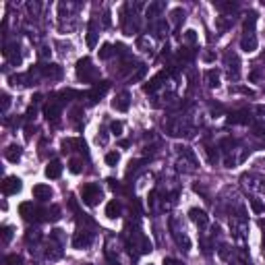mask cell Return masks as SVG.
I'll list each match as a JSON object with an SVG mask.
<instances>
[{"label":"cell","instance_id":"obj_19","mask_svg":"<svg viewBox=\"0 0 265 265\" xmlns=\"http://www.w3.org/2000/svg\"><path fill=\"white\" fill-rule=\"evenodd\" d=\"M129 106H131V93L126 91V89L120 91V93L112 100V108H114L116 112H126V110H129Z\"/></svg>","mask_w":265,"mask_h":265},{"label":"cell","instance_id":"obj_43","mask_svg":"<svg viewBox=\"0 0 265 265\" xmlns=\"http://www.w3.org/2000/svg\"><path fill=\"white\" fill-rule=\"evenodd\" d=\"M137 46H139V50H143V52H149V50H151V42L147 40V37H139Z\"/></svg>","mask_w":265,"mask_h":265},{"label":"cell","instance_id":"obj_54","mask_svg":"<svg viewBox=\"0 0 265 265\" xmlns=\"http://www.w3.org/2000/svg\"><path fill=\"white\" fill-rule=\"evenodd\" d=\"M263 255H265V238H263Z\"/></svg>","mask_w":265,"mask_h":265},{"label":"cell","instance_id":"obj_39","mask_svg":"<svg viewBox=\"0 0 265 265\" xmlns=\"http://www.w3.org/2000/svg\"><path fill=\"white\" fill-rule=\"evenodd\" d=\"M25 6H27V13L31 15V17H37V15H40V11H42V4L40 2H27Z\"/></svg>","mask_w":265,"mask_h":265},{"label":"cell","instance_id":"obj_6","mask_svg":"<svg viewBox=\"0 0 265 265\" xmlns=\"http://www.w3.org/2000/svg\"><path fill=\"white\" fill-rule=\"evenodd\" d=\"M168 228H170V234H172V238L176 242V247H178L180 251H184V253H189L191 251V238H189V234H186L182 222L178 218H170Z\"/></svg>","mask_w":265,"mask_h":265},{"label":"cell","instance_id":"obj_1","mask_svg":"<svg viewBox=\"0 0 265 265\" xmlns=\"http://www.w3.org/2000/svg\"><path fill=\"white\" fill-rule=\"evenodd\" d=\"M220 149L224 153V166L226 168H234V166H238L244 158H247V149L240 147V143L236 139H230V137H226V139L220 143Z\"/></svg>","mask_w":265,"mask_h":265},{"label":"cell","instance_id":"obj_28","mask_svg":"<svg viewBox=\"0 0 265 265\" xmlns=\"http://www.w3.org/2000/svg\"><path fill=\"white\" fill-rule=\"evenodd\" d=\"M106 215H108L110 220L120 218V215H122V205H120V201L112 199L110 203H108V205H106Z\"/></svg>","mask_w":265,"mask_h":265},{"label":"cell","instance_id":"obj_23","mask_svg":"<svg viewBox=\"0 0 265 265\" xmlns=\"http://www.w3.org/2000/svg\"><path fill=\"white\" fill-rule=\"evenodd\" d=\"M228 122H230V124H251V122H253V116H251L249 110H238V112L230 114Z\"/></svg>","mask_w":265,"mask_h":265},{"label":"cell","instance_id":"obj_13","mask_svg":"<svg viewBox=\"0 0 265 265\" xmlns=\"http://www.w3.org/2000/svg\"><path fill=\"white\" fill-rule=\"evenodd\" d=\"M242 182L249 186V189L253 191H257V193H265V174H244L242 176Z\"/></svg>","mask_w":265,"mask_h":265},{"label":"cell","instance_id":"obj_36","mask_svg":"<svg viewBox=\"0 0 265 265\" xmlns=\"http://www.w3.org/2000/svg\"><path fill=\"white\" fill-rule=\"evenodd\" d=\"M60 218V207L58 205H52L50 209H48V215H46V222H56Z\"/></svg>","mask_w":265,"mask_h":265},{"label":"cell","instance_id":"obj_47","mask_svg":"<svg viewBox=\"0 0 265 265\" xmlns=\"http://www.w3.org/2000/svg\"><path fill=\"white\" fill-rule=\"evenodd\" d=\"M50 238H54V240H58V242L64 244V234H62V230H58V228L50 232Z\"/></svg>","mask_w":265,"mask_h":265},{"label":"cell","instance_id":"obj_37","mask_svg":"<svg viewBox=\"0 0 265 265\" xmlns=\"http://www.w3.org/2000/svg\"><path fill=\"white\" fill-rule=\"evenodd\" d=\"M4 265H23V257H21V255H17V253L6 255V257H4Z\"/></svg>","mask_w":265,"mask_h":265},{"label":"cell","instance_id":"obj_41","mask_svg":"<svg viewBox=\"0 0 265 265\" xmlns=\"http://www.w3.org/2000/svg\"><path fill=\"white\" fill-rule=\"evenodd\" d=\"M184 42L195 46L197 44V31H193V29H189V31H184Z\"/></svg>","mask_w":265,"mask_h":265},{"label":"cell","instance_id":"obj_16","mask_svg":"<svg viewBox=\"0 0 265 265\" xmlns=\"http://www.w3.org/2000/svg\"><path fill=\"white\" fill-rule=\"evenodd\" d=\"M189 218H191V222L195 224V226H199L201 230H205L209 226V215L205 213L203 209H199V207H191L189 209Z\"/></svg>","mask_w":265,"mask_h":265},{"label":"cell","instance_id":"obj_21","mask_svg":"<svg viewBox=\"0 0 265 265\" xmlns=\"http://www.w3.org/2000/svg\"><path fill=\"white\" fill-rule=\"evenodd\" d=\"M25 242H27L29 251L33 253V249H37V244L42 242V232L37 230V228H29V230L25 232Z\"/></svg>","mask_w":265,"mask_h":265},{"label":"cell","instance_id":"obj_4","mask_svg":"<svg viewBox=\"0 0 265 265\" xmlns=\"http://www.w3.org/2000/svg\"><path fill=\"white\" fill-rule=\"evenodd\" d=\"M255 25H257V13H249L247 21H244L242 37H240V48L244 52L257 50V33H255Z\"/></svg>","mask_w":265,"mask_h":265},{"label":"cell","instance_id":"obj_40","mask_svg":"<svg viewBox=\"0 0 265 265\" xmlns=\"http://www.w3.org/2000/svg\"><path fill=\"white\" fill-rule=\"evenodd\" d=\"M170 17H172V23L178 25L180 21H184V11H182V8H174V11L170 13Z\"/></svg>","mask_w":265,"mask_h":265},{"label":"cell","instance_id":"obj_31","mask_svg":"<svg viewBox=\"0 0 265 265\" xmlns=\"http://www.w3.org/2000/svg\"><path fill=\"white\" fill-rule=\"evenodd\" d=\"M97 42V19H91L89 21V31H87V46L93 48Z\"/></svg>","mask_w":265,"mask_h":265},{"label":"cell","instance_id":"obj_34","mask_svg":"<svg viewBox=\"0 0 265 265\" xmlns=\"http://www.w3.org/2000/svg\"><path fill=\"white\" fill-rule=\"evenodd\" d=\"M249 203H251V209H253V213H257V215L265 213V203H263L259 197H249Z\"/></svg>","mask_w":265,"mask_h":265},{"label":"cell","instance_id":"obj_38","mask_svg":"<svg viewBox=\"0 0 265 265\" xmlns=\"http://www.w3.org/2000/svg\"><path fill=\"white\" fill-rule=\"evenodd\" d=\"M68 170H71L73 174H79L83 170V162L79 158H73L71 162H68Z\"/></svg>","mask_w":265,"mask_h":265},{"label":"cell","instance_id":"obj_44","mask_svg":"<svg viewBox=\"0 0 265 265\" xmlns=\"http://www.w3.org/2000/svg\"><path fill=\"white\" fill-rule=\"evenodd\" d=\"M11 236H13V228L11 226H2V244H8Z\"/></svg>","mask_w":265,"mask_h":265},{"label":"cell","instance_id":"obj_51","mask_svg":"<svg viewBox=\"0 0 265 265\" xmlns=\"http://www.w3.org/2000/svg\"><path fill=\"white\" fill-rule=\"evenodd\" d=\"M97 143H100V145H106L108 143V131H100V135H97Z\"/></svg>","mask_w":265,"mask_h":265},{"label":"cell","instance_id":"obj_8","mask_svg":"<svg viewBox=\"0 0 265 265\" xmlns=\"http://www.w3.org/2000/svg\"><path fill=\"white\" fill-rule=\"evenodd\" d=\"M19 213H21L23 220H27V222H42V220H46L48 209L40 207V205H33V201H25L19 205Z\"/></svg>","mask_w":265,"mask_h":265},{"label":"cell","instance_id":"obj_24","mask_svg":"<svg viewBox=\"0 0 265 265\" xmlns=\"http://www.w3.org/2000/svg\"><path fill=\"white\" fill-rule=\"evenodd\" d=\"M213 6L218 8L220 13H224L226 17H232L234 11H238V2H234V0H226V2L218 0V2H213Z\"/></svg>","mask_w":265,"mask_h":265},{"label":"cell","instance_id":"obj_49","mask_svg":"<svg viewBox=\"0 0 265 265\" xmlns=\"http://www.w3.org/2000/svg\"><path fill=\"white\" fill-rule=\"evenodd\" d=\"M255 114H257V120H265V106H255Z\"/></svg>","mask_w":265,"mask_h":265},{"label":"cell","instance_id":"obj_27","mask_svg":"<svg viewBox=\"0 0 265 265\" xmlns=\"http://www.w3.org/2000/svg\"><path fill=\"white\" fill-rule=\"evenodd\" d=\"M33 197L37 201H48V199H52V189L48 184H35L33 186Z\"/></svg>","mask_w":265,"mask_h":265},{"label":"cell","instance_id":"obj_9","mask_svg":"<svg viewBox=\"0 0 265 265\" xmlns=\"http://www.w3.org/2000/svg\"><path fill=\"white\" fill-rule=\"evenodd\" d=\"M224 64H226V73H228L230 81H238L240 79V58L228 50L224 54Z\"/></svg>","mask_w":265,"mask_h":265},{"label":"cell","instance_id":"obj_45","mask_svg":"<svg viewBox=\"0 0 265 265\" xmlns=\"http://www.w3.org/2000/svg\"><path fill=\"white\" fill-rule=\"evenodd\" d=\"M110 131H112L116 137H120V135H122V122H120V120H114V122L110 124Z\"/></svg>","mask_w":265,"mask_h":265},{"label":"cell","instance_id":"obj_56","mask_svg":"<svg viewBox=\"0 0 265 265\" xmlns=\"http://www.w3.org/2000/svg\"><path fill=\"white\" fill-rule=\"evenodd\" d=\"M85 265H89V263H85Z\"/></svg>","mask_w":265,"mask_h":265},{"label":"cell","instance_id":"obj_33","mask_svg":"<svg viewBox=\"0 0 265 265\" xmlns=\"http://www.w3.org/2000/svg\"><path fill=\"white\" fill-rule=\"evenodd\" d=\"M153 31H155V35H158V37H166V35H168V31H170L168 21H166V19H158V21H155Z\"/></svg>","mask_w":265,"mask_h":265},{"label":"cell","instance_id":"obj_29","mask_svg":"<svg viewBox=\"0 0 265 265\" xmlns=\"http://www.w3.org/2000/svg\"><path fill=\"white\" fill-rule=\"evenodd\" d=\"M203 79H205V83H207V87L215 89V87H220V71H215V68H209V71H205Z\"/></svg>","mask_w":265,"mask_h":265},{"label":"cell","instance_id":"obj_26","mask_svg":"<svg viewBox=\"0 0 265 265\" xmlns=\"http://www.w3.org/2000/svg\"><path fill=\"white\" fill-rule=\"evenodd\" d=\"M21 155H23V147L21 145H8L4 149V158L8 162H13V164H17L19 160H21Z\"/></svg>","mask_w":265,"mask_h":265},{"label":"cell","instance_id":"obj_35","mask_svg":"<svg viewBox=\"0 0 265 265\" xmlns=\"http://www.w3.org/2000/svg\"><path fill=\"white\" fill-rule=\"evenodd\" d=\"M112 54H116L112 44H104V46L100 48V58H102V60H108V58H110Z\"/></svg>","mask_w":265,"mask_h":265},{"label":"cell","instance_id":"obj_52","mask_svg":"<svg viewBox=\"0 0 265 265\" xmlns=\"http://www.w3.org/2000/svg\"><path fill=\"white\" fill-rule=\"evenodd\" d=\"M50 52H52V50H50L48 46H42V48H40V56H42V58H48V56H50Z\"/></svg>","mask_w":265,"mask_h":265},{"label":"cell","instance_id":"obj_11","mask_svg":"<svg viewBox=\"0 0 265 265\" xmlns=\"http://www.w3.org/2000/svg\"><path fill=\"white\" fill-rule=\"evenodd\" d=\"M44 116H46L48 122L58 124V122H60V116H62V104L58 102L56 97H52V100L44 106Z\"/></svg>","mask_w":265,"mask_h":265},{"label":"cell","instance_id":"obj_55","mask_svg":"<svg viewBox=\"0 0 265 265\" xmlns=\"http://www.w3.org/2000/svg\"><path fill=\"white\" fill-rule=\"evenodd\" d=\"M263 62H265V52H263Z\"/></svg>","mask_w":265,"mask_h":265},{"label":"cell","instance_id":"obj_25","mask_svg":"<svg viewBox=\"0 0 265 265\" xmlns=\"http://www.w3.org/2000/svg\"><path fill=\"white\" fill-rule=\"evenodd\" d=\"M85 141L83 139H64L62 141V151H85Z\"/></svg>","mask_w":265,"mask_h":265},{"label":"cell","instance_id":"obj_30","mask_svg":"<svg viewBox=\"0 0 265 265\" xmlns=\"http://www.w3.org/2000/svg\"><path fill=\"white\" fill-rule=\"evenodd\" d=\"M60 174H62V164L58 160H52L50 164L46 166V176L48 178H58Z\"/></svg>","mask_w":265,"mask_h":265},{"label":"cell","instance_id":"obj_3","mask_svg":"<svg viewBox=\"0 0 265 265\" xmlns=\"http://www.w3.org/2000/svg\"><path fill=\"white\" fill-rule=\"evenodd\" d=\"M164 129H166V135H170V137H193L191 120L186 118V116H180V114L170 116V118L166 120Z\"/></svg>","mask_w":265,"mask_h":265},{"label":"cell","instance_id":"obj_18","mask_svg":"<svg viewBox=\"0 0 265 265\" xmlns=\"http://www.w3.org/2000/svg\"><path fill=\"white\" fill-rule=\"evenodd\" d=\"M230 228H232V236L236 240H244L247 238V232H249V226L244 220H230Z\"/></svg>","mask_w":265,"mask_h":265},{"label":"cell","instance_id":"obj_22","mask_svg":"<svg viewBox=\"0 0 265 265\" xmlns=\"http://www.w3.org/2000/svg\"><path fill=\"white\" fill-rule=\"evenodd\" d=\"M166 79H168V73H166V71L158 73V75H155V77H153V79H151L149 83H147V85L143 87V89H145V93H155V91H158L160 87H162V81H166Z\"/></svg>","mask_w":265,"mask_h":265},{"label":"cell","instance_id":"obj_17","mask_svg":"<svg viewBox=\"0 0 265 265\" xmlns=\"http://www.w3.org/2000/svg\"><path fill=\"white\" fill-rule=\"evenodd\" d=\"M166 11V2H162V0H153V2L147 4L145 8V17L149 19V21H158V17Z\"/></svg>","mask_w":265,"mask_h":265},{"label":"cell","instance_id":"obj_20","mask_svg":"<svg viewBox=\"0 0 265 265\" xmlns=\"http://www.w3.org/2000/svg\"><path fill=\"white\" fill-rule=\"evenodd\" d=\"M21 178H17V176H6L4 182H2V193L6 195H17L19 191H21Z\"/></svg>","mask_w":265,"mask_h":265},{"label":"cell","instance_id":"obj_32","mask_svg":"<svg viewBox=\"0 0 265 265\" xmlns=\"http://www.w3.org/2000/svg\"><path fill=\"white\" fill-rule=\"evenodd\" d=\"M232 23H234V17H226V15H222V17L215 19V29H218L220 33H224L228 27H232Z\"/></svg>","mask_w":265,"mask_h":265},{"label":"cell","instance_id":"obj_48","mask_svg":"<svg viewBox=\"0 0 265 265\" xmlns=\"http://www.w3.org/2000/svg\"><path fill=\"white\" fill-rule=\"evenodd\" d=\"M145 73H147V66H143V64H141V66H139V71H137V73L131 77V79H133V81H141Z\"/></svg>","mask_w":265,"mask_h":265},{"label":"cell","instance_id":"obj_15","mask_svg":"<svg viewBox=\"0 0 265 265\" xmlns=\"http://www.w3.org/2000/svg\"><path fill=\"white\" fill-rule=\"evenodd\" d=\"M110 89V83L108 81H100V83H95L93 87H91V91L87 93V100H89V104H97L102 100V97L106 95V91Z\"/></svg>","mask_w":265,"mask_h":265},{"label":"cell","instance_id":"obj_5","mask_svg":"<svg viewBox=\"0 0 265 265\" xmlns=\"http://www.w3.org/2000/svg\"><path fill=\"white\" fill-rule=\"evenodd\" d=\"M176 155H178V160H176V168L184 174H193L197 170V155L193 153L191 147L186 145H178L176 147Z\"/></svg>","mask_w":265,"mask_h":265},{"label":"cell","instance_id":"obj_42","mask_svg":"<svg viewBox=\"0 0 265 265\" xmlns=\"http://www.w3.org/2000/svg\"><path fill=\"white\" fill-rule=\"evenodd\" d=\"M118 160H120V155L116 153V151L106 153V164H108V166H116V164H118Z\"/></svg>","mask_w":265,"mask_h":265},{"label":"cell","instance_id":"obj_53","mask_svg":"<svg viewBox=\"0 0 265 265\" xmlns=\"http://www.w3.org/2000/svg\"><path fill=\"white\" fill-rule=\"evenodd\" d=\"M164 265H182V263H180V261H176V259H166Z\"/></svg>","mask_w":265,"mask_h":265},{"label":"cell","instance_id":"obj_46","mask_svg":"<svg viewBox=\"0 0 265 265\" xmlns=\"http://www.w3.org/2000/svg\"><path fill=\"white\" fill-rule=\"evenodd\" d=\"M35 114H37V104L33 102L31 106H29V110H27V114H25V118H27V120H33V118H35Z\"/></svg>","mask_w":265,"mask_h":265},{"label":"cell","instance_id":"obj_50","mask_svg":"<svg viewBox=\"0 0 265 265\" xmlns=\"http://www.w3.org/2000/svg\"><path fill=\"white\" fill-rule=\"evenodd\" d=\"M8 106H11V97H8V93H2V114L8 112Z\"/></svg>","mask_w":265,"mask_h":265},{"label":"cell","instance_id":"obj_14","mask_svg":"<svg viewBox=\"0 0 265 265\" xmlns=\"http://www.w3.org/2000/svg\"><path fill=\"white\" fill-rule=\"evenodd\" d=\"M62 247H64L62 242H58V240L50 238V240H48V244H46L44 257H46L48 261H56V259H60V257H62Z\"/></svg>","mask_w":265,"mask_h":265},{"label":"cell","instance_id":"obj_2","mask_svg":"<svg viewBox=\"0 0 265 265\" xmlns=\"http://www.w3.org/2000/svg\"><path fill=\"white\" fill-rule=\"evenodd\" d=\"M79 215V222H83V226L79 224L77 226V232H75V236H73V247L75 249H89L91 247V242H93V222L87 218L85 213H77Z\"/></svg>","mask_w":265,"mask_h":265},{"label":"cell","instance_id":"obj_7","mask_svg":"<svg viewBox=\"0 0 265 265\" xmlns=\"http://www.w3.org/2000/svg\"><path fill=\"white\" fill-rule=\"evenodd\" d=\"M75 71H77V79H79L81 83H93V85H95L97 68L93 66L91 58H87V56H85V58H79V60H77Z\"/></svg>","mask_w":265,"mask_h":265},{"label":"cell","instance_id":"obj_10","mask_svg":"<svg viewBox=\"0 0 265 265\" xmlns=\"http://www.w3.org/2000/svg\"><path fill=\"white\" fill-rule=\"evenodd\" d=\"M81 197L85 205H97L102 201V189L95 182H87L81 186Z\"/></svg>","mask_w":265,"mask_h":265},{"label":"cell","instance_id":"obj_12","mask_svg":"<svg viewBox=\"0 0 265 265\" xmlns=\"http://www.w3.org/2000/svg\"><path fill=\"white\" fill-rule=\"evenodd\" d=\"M122 31L124 35H135L139 31V19H137L135 11L129 13V4L124 6V13H122Z\"/></svg>","mask_w":265,"mask_h":265}]
</instances>
